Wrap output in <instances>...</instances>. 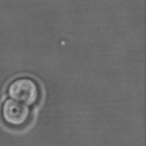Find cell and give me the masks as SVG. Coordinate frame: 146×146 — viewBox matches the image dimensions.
Here are the masks:
<instances>
[{
    "mask_svg": "<svg viewBox=\"0 0 146 146\" xmlns=\"http://www.w3.org/2000/svg\"><path fill=\"white\" fill-rule=\"evenodd\" d=\"M8 94L12 99L26 105H32L38 99L39 89L34 80L22 77L15 79L9 85Z\"/></svg>",
    "mask_w": 146,
    "mask_h": 146,
    "instance_id": "cell-1",
    "label": "cell"
},
{
    "mask_svg": "<svg viewBox=\"0 0 146 146\" xmlns=\"http://www.w3.org/2000/svg\"><path fill=\"white\" fill-rule=\"evenodd\" d=\"M29 107L14 99H7L2 105V117L6 123L20 126L26 122L29 116Z\"/></svg>",
    "mask_w": 146,
    "mask_h": 146,
    "instance_id": "cell-2",
    "label": "cell"
}]
</instances>
